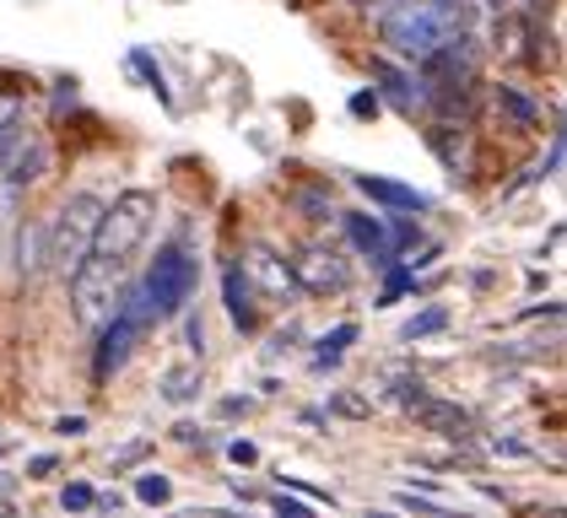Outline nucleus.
Returning a JSON list of instances; mask_svg holds the SVG:
<instances>
[{
  "label": "nucleus",
  "instance_id": "1",
  "mask_svg": "<svg viewBox=\"0 0 567 518\" xmlns=\"http://www.w3.org/2000/svg\"><path fill=\"white\" fill-rule=\"evenodd\" d=\"M471 28H476V6L471 0H405L400 11L379 17V39L411 65L433 60L437 49H449V43L471 39Z\"/></svg>",
  "mask_w": 567,
  "mask_h": 518
},
{
  "label": "nucleus",
  "instance_id": "2",
  "mask_svg": "<svg viewBox=\"0 0 567 518\" xmlns=\"http://www.w3.org/2000/svg\"><path fill=\"white\" fill-rule=\"evenodd\" d=\"M152 227H157V189H120L103 216H97V227H92V244H87V265L97 270H109V276H120V281H131V265L135 255L152 244Z\"/></svg>",
  "mask_w": 567,
  "mask_h": 518
},
{
  "label": "nucleus",
  "instance_id": "3",
  "mask_svg": "<svg viewBox=\"0 0 567 518\" xmlns=\"http://www.w3.org/2000/svg\"><path fill=\"white\" fill-rule=\"evenodd\" d=\"M195 281H200V259L189 255L184 244H163L157 249V259H152V270L141 276V302L152 308V319H174L178 308L189 302V292H195Z\"/></svg>",
  "mask_w": 567,
  "mask_h": 518
},
{
  "label": "nucleus",
  "instance_id": "4",
  "mask_svg": "<svg viewBox=\"0 0 567 518\" xmlns=\"http://www.w3.org/2000/svg\"><path fill=\"white\" fill-rule=\"evenodd\" d=\"M103 195H92V189H82V195H71L65 206H60V216H54V227H44V255H49V270H60V276H71L76 265H82V255H87L92 244V227H97V216H103Z\"/></svg>",
  "mask_w": 567,
  "mask_h": 518
},
{
  "label": "nucleus",
  "instance_id": "5",
  "mask_svg": "<svg viewBox=\"0 0 567 518\" xmlns=\"http://www.w3.org/2000/svg\"><path fill=\"white\" fill-rule=\"evenodd\" d=\"M152 324H157V319H152V308L141 302L135 287H125L120 308L97 324V362H92V373H97V379H114V373L131 362L135 345L146 341V330H152Z\"/></svg>",
  "mask_w": 567,
  "mask_h": 518
},
{
  "label": "nucleus",
  "instance_id": "6",
  "mask_svg": "<svg viewBox=\"0 0 567 518\" xmlns=\"http://www.w3.org/2000/svg\"><path fill=\"white\" fill-rule=\"evenodd\" d=\"M351 259L341 249H330V244H308L303 255L292 259V281H298V292H313V298H341L351 287Z\"/></svg>",
  "mask_w": 567,
  "mask_h": 518
},
{
  "label": "nucleus",
  "instance_id": "7",
  "mask_svg": "<svg viewBox=\"0 0 567 518\" xmlns=\"http://www.w3.org/2000/svg\"><path fill=\"white\" fill-rule=\"evenodd\" d=\"M44 173H49V141L33 125H22L0 146V178H6V189H33Z\"/></svg>",
  "mask_w": 567,
  "mask_h": 518
},
{
  "label": "nucleus",
  "instance_id": "8",
  "mask_svg": "<svg viewBox=\"0 0 567 518\" xmlns=\"http://www.w3.org/2000/svg\"><path fill=\"white\" fill-rule=\"evenodd\" d=\"M238 270H244V281H249V287H255V292H260L265 302H292V298H298L292 265L276 255L270 244H249V249H244V265H238Z\"/></svg>",
  "mask_w": 567,
  "mask_h": 518
},
{
  "label": "nucleus",
  "instance_id": "9",
  "mask_svg": "<svg viewBox=\"0 0 567 518\" xmlns=\"http://www.w3.org/2000/svg\"><path fill=\"white\" fill-rule=\"evenodd\" d=\"M405 411H411V416H416V422H422L427 432H443V437H454V443H460V437H471V411H465V405H454V400L416 394Z\"/></svg>",
  "mask_w": 567,
  "mask_h": 518
},
{
  "label": "nucleus",
  "instance_id": "10",
  "mask_svg": "<svg viewBox=\"0 0 567 518\" xmlns=\"http://www.w3.org/2000/svg\"><path fill=\"white\" fill-rule=\"evenodd\" d=\"M221 292H227V313H233V330L255 335V330H260V313H255V287L244 281V270H227Z\"/></svg>",
  "mask_w": 567,
  "mask_h": 518
},
{
  "label": "nucleus",
  "instance_id": "11",
  "mask_svg": "<svg viewBox=\"0 0 567 518\" xmlns=\"http://www.w3.org/2000/svg\"><path fill=\"white\" fill-rule=\"evenodd\" d=\"M357 189L368 195V200H379V206H394V211H427V195H416V189H405V184H394V178H357Z\"/></svg>",
  "mask_w": 567,
  "mask_h": 518
},
{
  "label": "nucleus",
  "instance_id": "12",
  "mask_svg": "<svg viewBox=\"0 0 567 518\" xmlns=\"http://www.w3.org/2000/svg\"><path fill=\"white\" fill-rule=\"evenodd\" d=\"M195 394H200V362H195V356H184V362H174V367L163 373V400L189 405Z\"/></svg>",
  "mask_w": 567,
  "mask_h": 518
},
{
  "label": "nucleus",
  "instance_id": "13",
  "mask_svg": "<svg viewBox=\"0 0 567 518\" xmlns=\"http://www.w3.org/2000/svg\"><path fill=\"white\" fill-rule=\"evenodd\" d=\"M347 227H351V244H362L368 255H384L390 249V227L379 216H347Z\"/></svg>",
  "mask_w": 567,
  "mask_h": 518
},
{
  "label": "nucleus",
  "instance_id": "14",
  "mask_svg": "<svg viewBox=\"0 0 567 518\" xmlns=\"http://www.w3.org/2000/svg\"><path fill=\"white\" fill-rule=\"evenodd\" d=\"M49 265L44 255V227L39 221H28V232H22V281H39V270Z\"/></svg>",
  "mask_w": 567,
  "mask_h": 518
},
{
  "label": "nucleus",
  "instance_id": "15",
  "mask_svg": "<svg viewBox=\"0 0 567 518\" xmlns=\"http://www.w3.org/2000/svg\"><path fill=\"white\" fill-rule=\"evenodd\" d=\"M22 125H28V103H22L17 92H0V146H6Z\"/></svg>",
  "mask_w": 567,
  "mask_h": 518
},
{
  "label": "nucleus",
  "instance_id": "16",
  "mask_svg": "<svg viewBox=\"0 0 567 518\" xmlns=\"http://www.w3.org/2000/svg\"><path fill=\"white\" fill-rule=\"evenodd\" d=\"M449 324V308H422L416 319H405V330H400V341H422V335H437Z\"/></svg>",
  "mask_w": 567,
  "mask_h": 518
},
{
  "label": "nucleus",
  "instance_id": "17",
  "mask_svg": "<svg viewBox=\"0 0 567 518\" xmlns=\"http://www.w3.org/2000/svg\"><path fill=\"white\" fill-rule=\"evenodd\" d=\"M351 341H357V324H341L336 335H324V341H319V356H313V367H336Z\"/></svg>",
  "mask_w": 567,
  "mask_h": 518
},
{
  "label": "nucleus",
  "instance_id": "18",
  "mask_svg": "<svg viewBox=\"0 0 567 518\" xmlns=\"http://www.w3.org/2000/svg\"><path fill=\"white\" fill-rule=\"evenodd\" d=\"M135 497H141L146 508H163V503H174V480H168V475H141V480H135Z\"/></svg>",
  "mask_w": 567,
  "mask_h": 518
},
{
  "label": "nucleus",
  "instance_id": "19",
  "mask_svg": "<svg viewBox=\"0 0 567 518\" xmlns=\"http://www.w3.org/2000/svg\"><path fill=\"white\" fill-rule=\"evenodd\" d=\"M497 103H503L519 125H535V120H540V108H535V103H524V92H514V86H503V92H497Z\"/></svg>",
  "mask_w": 567,
  "mask_h": 518
},
{
  "label": "nucleus",
  "instance_id": "20",
  "mask_svg": "<svg viewBox=\"0 0 567 518\" xmlns=\"http://www.w3.org/2000/svg\"><path fill=\"white\" fill-rule=\"evenodd\" d=\"M60 503H65V514H87L92 503H97V491H92L87 480H71V486L60 491Z\"/></svg>",
  "mask_w": 567,
  "mask_h": 518
},
{
  "label": "nucleus",
  "instance_id": "21",
  "mask_svg": "<svg viewBox=\"0 0 567 518\" xmlns=\"http://www.w3.org/2000/svg\"><path fill=\"white\" fill-rule=\"evenodd\" d=\"M276 518H313V508L292 503V497H276Z\"/></svg>",
  "mask_w": 567,
  "mask_h": 518
},
{
  "label": "nucleus",
  "instance_id": "22",
  "mask_svg": "<svg viewBox=\"0 0 567 518\" xmlns=\"http://www.w3.org/2000/svg\"><path fill=\"white\" fill-rule=\"evenodd\" d=\"M351 114H357V120H368V114H379V92H357V103H351Z\"/></svg>",
  "mask_w": 567,
  "mask_h": 518
},
{
  "label": "nucleus",
  "instance_id": "23",
  "mask_svg": "<svg viewBox=\"0 0 567 518\" xmlns=\"http://www.w3.org/2000/svg\"><path fill=\"white\" fill-rule=\"evenodd\" d=\"M227 454H233V465H255V459H260V448H255V443H233Z\"/></svg>",
  "mask_w": 567,
  "mask_h": 518
},
{
  "label": "nucleus",
  "instance_id": "24",
  "mask_svg": "<svg viewBox=\"0 0 567 518\" xmlns=\"http://www.w3.org/2000/svg\"><path fill=\"white\" fill-rule=\"evenodd\" d=\"M368 518H394V514H368Z\"/></svg>",
  "mask_w": 567,
  "mask_h": 518
}]
</instances>
